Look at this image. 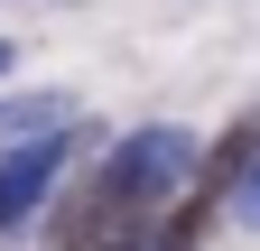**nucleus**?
<instances>
[{"label":"nucleus","instance_id":"7ed1b4c3","mask_svg":"<svg viewBox=\"0 0 260 251\" xmlns=\"http://www.w3.org/2000/svg\"><path fill=\"white\" fill-rule=\"evenodd\" d=\"M75 121V93H19V103H0V131L38 140V131H65Z\"/></svg>","mask_w":260,"mask_h":251},{"label":"nucleus","instance_id":"f257e3e1","mask_svg":"<svg viewBox=\"0 0 260 251\" xmlns=\"http://www.w3.org/2000/svg\"><path fill=\"white\" fill-rule=\"evenodd\" d=\"M186 177H195V140H186V131H168V121H158V131H130L112 159L93 168V186L75 196V214H65V242H75V251L121 242V224H130V214H140V205H168Z\"/></svg>","mask_w":260,"mask_h":251},{"label":"nucleus","instance_id":"39448f33","mask_svg":"<svg viewBox=\"0 0 260 251\" xmlns=\"http://www.w3.org/2000/svg\"><path fill=\"white\" fill-rule=\"evenodd\" d=\"M10 66H19V47H0V75H10Z\"/></svg>","mask_w":260,"mask_h":251},{"label":"nucleus","instance_id":"20e7f679","mask_svg":"<svg viewBox=\"0 0 260 251\" xmlns=\"http://www.w3.org/2000/svg\"><path fill=\"white\" fill-rule=\"evenodd\" d=\"M242 196H251V224H260V149H251V168H242Z\"/></svg>","mask_w":260,"mask_h":251},{"label":"nucleus","instance_id":"f03ea898","mask_svg":"<svg viewBox=\"0 0 260 251\" xmlns=\"http://www.w3.org/2000/svg\"><path fill=\"white\" fill-rule=\"evenodd\" d=\"M65 149H75L65 131H38L28 149H0V224H19V214L47 196V177L65 168Z\"/></svg>","mask_w":260,"mask_h":251},{"label":"nucleus","instance_id":"423d86ee","mask_svg":"<svg viewBox=\"0 0 260 251\" xmlns=\"http://www.w3.org/2000/svg\"><path fill=\"white\" fill-rule=\"evenodd\" d=\"M93 251H130V242H93Z\"/></svg>","mask_w":260,"mask_h":251}]
</instances>
